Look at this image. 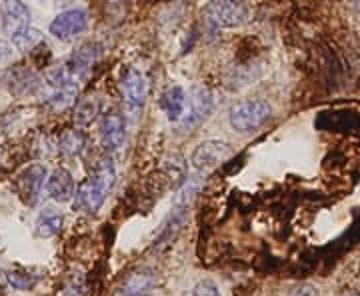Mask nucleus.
Returning <instances> with one entry per match:
<instances>
[{
    "instance_id": "obj_1",
    "label": "nucleus",
    "mask_w": 360,
    "mask_h": 296,
    "mask_svg": "<svg viewBox=\"0 0 360 296\" xmlns=\"http://www.w3.org/2000/svg\"><path fill=\"white\" fill-rule=\"evenodd\" d=\"M116 181V168L110 158H104L98 162V167L92 170L86 181L78 186L75 194V208L94 214L104 205L106 196L110 194Z\"/></svg>"
},
{
    "instance_id": "obj_2",
    "label": "nucleus",
    "mask_w": 360,
    "mask_h": 296,
    "mask_svg": "<svg viewBox=\"0 0 360 296\" xmlns=\"http://www.w3.org/2000/svg\"><path fill=\"white\" fill-rule=\"evenodd\" d=\"M39 94L54 110H65L77 101L78 80L68 72L66 66L52 68L39 82Z\"/></svg>"
},
{
    "instance_id": "obj_3",
    "label": "nucleus",
    "mask_w": 360,
    "mask_h": 296,
    "mask_svg": "<svg viewBox=\"0 0 360 296\" xmlns=\"http://www.w3.org/2000/svg\"><path fill=\"white\" fill-rule=\"evenodd\" d=\"M272 115V106L262 98H248L236 103L229 112L231 127L236 132H252L260 129Z\"/></svg>"
},
{
    "instance_id": "obj_4",
    "label": "nucleus",
    "mask_w": 360,
    "mask_h": 296,
    "mask_svg": "<svg viewBox=\"0 0 360 296\" xmlns=\"http://www.w3.org/2000/svg\"><path fill=\"white\" fill-rule=\"evenodd\" d=\"M89 26V14L84 8H68L51 22V34L58 40H72Z\"/></svg>"
},
{
    "instance_id": "obj_5",
    "label": "nucleus",
    "mask_w": 360,
    "mask_h": 296,
    "mask_svg": "<svg viewBox=\"0 0 360 296\" xmlns=\"http://www.w3.org/2000/svg\"><path fill=\"white\" fill-rule=\"evenodd\" d=\"M188 112L180 120V130H193L212 112V94L205 86H194L188 94Z\"/></svg>"
},
{
    "instance_id": "obj_6",
    "label": "nucleus",
    "mask_w": 360,
    "mask_h": 296,
    "mask_svg": "<svg viewBox=\"0 0 360 296\" xmlns=\"http://www.w3.org/2000/svg\"><path fill=\"white\" fill-rule=\"evenodd\" d=\"M208 20L220 28H234L248 20V6L243 2H212L206 8Z\"/></svg>"
},
{
    "instance_id": "obj_7",
    "label": "nucleus",
    "mask_w": 360,
    "mask_h": 296,
    "mask_svg": "<svg viewBox=\"0 0 360 296\" xmlns=\"http://www.w3.org/2000/svg\"><path fill=\"white\" fill-rule=\"evenodd\" d=\"M146 96H148V82L142 72L130 68L129 72L122 78V98H124V106L130 115H139L144 108L146 103Z\"/></svg>"
},
{
    "instance_id": "obj_8",
    "label": "nucleus",
    "mask_w": 360,
    "mask_h": 296,
    "mask_svg": "<svg viewBox=\"0 0 360 296\" xmlns=\"http://www.w3.org/2000/svg\"><path fill=\"white\" fill-rule=\"evenodd\" d=\"M44 179H46V168L42 165H30L16 176V181H14L16 193L20 194V198L28 206H34L39 202Z\"/></svg>"
},
{
    "instance_id": "obj_9",
    "label": "nucleus",
    "mask_w": 360,
    "mask_h": 296,
    "mask_svg": "<svg viewBox=\"0 0 360 296\" xmlns=\"http://www.w3.org/2000/svg\"><path fill=\"white\" fill-rule=\"evenodd\" d=\"M229 156H231V146L226 142L206 141L196 146L191 160L196 170H210V168L219 167L220 162H224Z\"/></svg>"
},
{
    "instance_id": "obj_10",
    "label": "nucleus",
    "mask_w": 360,
    "mask_h": 296,
    "mask_svg": "<svg viewBox=\"0 0 360 296\" xmlns=\"http://www.w3.org/2000/svg\"><path fill=\"white\" fill-rule=\"evenodd\" d=\"M127 141V122L122 115L118 112H110L104 115L103 122H101V142L106 153H118Z\"/></svg>"
},
{
    "instance_id": "obj_11",
    "label": "nucleus",
    "mask_w": 360,
    "mask_h": 296,
    "mask_svg": "<svg viewBox=\"0 0 360 296\" xmlns=\"http://www.w3.org/2000/svg\"><path fill=\"white\" fill-rule=\"evenodd\" d=\"M0 18H2V32L11 39L22 32L30 25V11L22 2H2L0 4Z\"/></svg>"
},
{
    "instance_id": "obj_12",
    "label": "nucleus",
    "mask_w": 360,
    "mask_h": 296,
    "mask_svg": "<svg viewBox=\"0 0 360 296\" xmlns=\"http://www.w3.org/2000/svg\"><path fill=\"white\" fill-rule=\"evenodd\" d=\"M98 58H101V49L94 42H86L70 56L66 68L77 80H82L89 77V72L92 70V66L98 63Z\"/></svg>"
},
{
    "instance_id": "obj_13",
    "label": "nucleus",
    "mask_w": 360,
    "mask_h": 296,
    "mask_svg": "<svg viewBox=\"0 0 360 296\" xmlns=\"http://www.w3.org/2000/svg\"><path fill=\"white\" fill-rule=\"evenodd\" d=\"M75 179L66 168H56L46 182V193L56 202H68L75 196Z\"/></svg>"
},
{
    "instance_id": "obj_14",
    "label": "nucleus",
    "mask_w": 360,
    "mask_h": 296,
    "mask_svg": "<svg viewBox=\"0 0 360 296\" xmlns=\"http://www.w3.org/2000/svg\"><path fill=\"white\" fill-rule=\"evenodd\" d=\"M160 106H162V110H165V115H167L168 120L179 122V120H182L184 112H186V92L182 91L180 86L168 89V91L162 94Z\"/></svg>"
},
{
    "instance_id": "obj_15",
    "label": "nucleus",
    "mask_w": 360,
    "mask_h": 296,
    "mask_svg": "<svg viewBox=\"0 0 360 296\" xmlns=\"http://www.w3.org/2000/svg\"><path fill=\"white\" fill-rule=\"evenodd\" d=\"M153 286L155 283L148 272H134L127 278V283L122 284V288L118 290L116 296H150Z\"/></svg>"
},
{
    "instance_id": "obj_16",
    "label": "nucleus",
    "mask_w": 360,
    "mask_h": 296,
    "mask_svg": "<svg viewBox=\"0 0 360 296\" xmlns=\"http://www.w3.org/2000/svg\"><path fill=\"white\" fill-rule=\"evenodd\" d=\"M60 229H63V212H58L52 206H46L39 214V220H37V232H39V236L49 238V236L58 234Z\"/></svg>"
},
{
    "instance_id": "obj_17",
    "label": "nucleus",
    "mask_w": 360,
    "mask_h": 296,
    "mask_svg": "<svg viewBox=\"0 0 360 296\" xmlns=\"http://www.w3.org/2000/svg\"><path fill=\"white\" fill-rule=\"evenodd\" d=\"M84 144H86V139L84 134L77 129L65 130L60 134V141H58V150L66 156H78L82 150H84Z\"/></svg>"
},
{
    "instance_id": "obj_18",
    "label": "nucleus",
    "mask_w": 360,
    "mask_h": 296,
    "mask_svg": "<svg viewBox=\"0 0 360 296\" xmlns=\"http://www.w3.org/2000/svg\"><path fill=\"white\" fill-rule=\"evenodd\" d=\"M13 44L16 46V51L20 52H32L34 49L42 46V34L37 28H26L22 32H18L16 37H13Z\"/></svg>"
},
{
    "instance_id": "obj_19",
    "label": "nucleus",
    "mask_w": 360,
    "mask_h": 296,
    "mask_svg": "<svg viewBox=\"0 0 360 296\" xmlns=\"http://www.w3.org/2000/svg\"><path fill=\"white\" fill-rule=\"evenodd\" d=\"M98 110H101V108H98V101H96L94 96H86V98H82V101L78 103L75 118H77L78 124L86 127V124H90V122L96 118Z\"/></svg>"
},
{
    "instance_id": "obj_20",
    "label": "nucleus",
    "mask_w": 360,
    "mask_h": 296,
    "mask_svg": "<svg viewBox=\"0 0 360 296\" xmlns=\"http://www.w3.org/2000/svg\"><path fill=\"white\" fill-rule=\"evenodd\" d=\"M6 278H8V283L13 284L14 288H18V290H28V288H32V286L37 284V278H34L32 274H28V272H8Z\"/></svg>"
},
{
    "instance_id": "obj_21",
    "label": "nucleus",
    "mask_w": 360,
    "mask_h": 296,
    "mask_svg": "<svg viewBox=\"0 0 360 296\" xmlns=\"http://www.w3.org/2000/svg\"><path fill=\"white\" fill-rule=\"evenodd\" d=\"M193 296H220V290L217 284L212 283V281H200V283L196 284L193 288Z\"/></svg>"
},
{
    "instance_id": "obj_22",
    "label": "nucleus",
    "mask_w": 360,
    "mask_h": 296,
    "mask_svg": "<svg viewBox=\"0 0 360 296\" xmlns=\"http://www.w3.org/2000/svg\"><path fill=\"white\" fill-rule=\"evenodd\" d=\"M286 296H321V295H319V288H316L314 284L302 283V284H296L295 288H292V290H290Z\"/></svg>"
},
{
    "instance_id": "obj_23",
    "label": "nucleus",
    "mask_w": 360,
    "mask_h": 296,
    "mask_svg": "<svg viewBox=\"0 0 360 296\" xmlns=\"http://www.w3.org/2000/svg\"><path fill=\"white\" fill-rule=\"evenodd\" d=\"M11 56H13V46H11L8 42L0 40V63L11 60Z\"/></svg>"
},
{
    "instance_id": "obj_24",
    "label": "nucleus",
    "mask_w": 360,
    "mask_h": 296,
    "mask_svg": "<svg viewBox=\"0 0 360 296\" xmlns=\"http://www.w3.org/2000/svg\"><path fill=\"white\" fill-rule=\"evenodd\" d=\"M352 11L356 13V16L360 18V2H356V4H352Z\"/></svg>"
}]
</instances>
